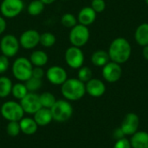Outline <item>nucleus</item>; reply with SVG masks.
<instances>
[{
  "label": "nucleus",
  "instance_id": "29",
  "mask_svg": "<svg viewBox=\"0 0 148 148\" xmlns=\"http://www.w3.org/2000/svg\"><path fill=\"white\" fill-rule=\"evenodd\" d=\"M77 78L84 83L88 82L89 80H91L93 78V72H92L91 69L89 67H87V66L81 67L78 69Z\"/></svg>",
  "mask_w": 148,
  "mask_h": 148
},
{
  "label": "nucleus",
  "instance_id": "8",
  "mask_svg": "<svg viewBox=\"0 0 148 148\" xmlns=\"http://www.w3.org/2000/svg\"><path fill=\"white\" fill-rule=\"evenodd\" d=\"M19 40L12 34L4 35L0 41V50L2 55L11 58L15 56L20 49Z\"/></svg>",
  "mask_w": 148,
  "mask_h": 148
},
{
  "label": "nucleus",
  "instance_id": "4",
  "mask_svg": "<svg viewBox=\"0 0 148 148\" xmlns=\"http://www.w3.org/2000/svg\"><path fill=\"white\" fill-rule=\"evenodd\" d=\"M53 120L62 123L68 121L73 115V107L67 100H56V103L50 108Z\"/></svg>",
  "mask_w": 148,
  "mask_h": 148
},
{
  "label": "nucleus",
  "instance_id": "14",
  "mask_svg": "<svg viewBox=\"0 0 148 148\" xmlns=\"http://www.w3.org/2000/svg\"><path fill=\"white\" fill-rule=\"evenodd\" d=\"M139 126H140L139 116L135 113H128L125 115L120 128L125 136L126 135L132 136L138 131Z\"/></svg>",
  "mask_w": 148,
  "mask_h": 148
},
{
  "label": "nucleus",
  "instance_id": "15",
  "mask_svg": "<svg viewBox=\"0 0 148 148\" xmlns=\"http://www.w3.org/2000/svg\"><path fill=\"white\" fill-rule=\"evenodd\" d=\"M86 93L92 97H101L106 92V85L105 83L97 78H92L88 82L85 83Z\"/></svg>",
  "mask_w": 148,
  "mask_h": 148
},
{
  "label": "nucleus",
  "instance_id": "18",
  "mask_svg": "<svg viewBox=\"0 0 148 148\" xmlns=\"http://www.w3.org/2000/svg\"><path fill=\"white\" fill-rule=\"evenodd\" d=\"M21 133L26 135H32L36 133L38 129V125L35 121L33 118L30 117H23L19 121Z\"/></svg>",
  "mask_w": 148,
  "mask_h": 148
},
{
  "label": "nucleus",
  "instance_id": "36",
  "mask_svg": "<svg viewBox=\"0 0 148 148\" xmlns=\"http://www.w3.org/2000/svg\"><path fill=\"white\" fill-rule=\"evenodd\" d=\"M7 27V23L5 21V18L3 16H0V35H2Z\"/></svg>",
  "mask_w": 148,
  "mask_h": 148
},
{
  "label": "nucleus",
  "instance_id": "13",
  "mask_svg": "<svg viewBox=\"0 0 148 148\" xmlns=\"http://www.w3.org/2000/svg\"><path fill=\"white\" fill-rule=\"evenodd\" d=\"M20 104L23 108V112L29 114H34L42 108L39 95L30 92H29L20 101Z\"/></svg>",
  "mask_w": 148,
  "mask_h": 148
},
{
  "label": "nucleus",
  "instance_id": "33",
  "mask_svg": "<svg viewBox=\"0 0 148 148\" xmlns=\"http://www.w3.org/2000/svg\"><path fill=\"white\" fill-rule=\"evenodd\" d=\"M10 66V62H9V58L3 55L0 56V75L4 74Z\"/></svg>",
  "mask_w": 148,
  "mask_h": 148
},
{
  "label": "nucleus",
  "instance_id": "22",
  "mask_svg": "<svg viewBox=\"0 0 148 148\" xmlns=\"http://www.w3.org/2000/svg\"><path fill=\"white\" fill-rule=\"evenodd\" d=\"M108 62H110V58L108 51L103 49H99L95 51L91 56V62L93 65L96 67H103Z\"/></svg>",
  "mask_w": 148,
  "mask_h": 148
},
{
  "label": "nucleus",
  "instance_id": "27",
  "mask_svg": "<svg viewBox=\"0 0 148 148\" xmlns=\"http://www.w3.org/2000/svg\"><path fill=\"white\" fill-rule=\"evenodd\" d=\"M56 42V36L51 32H43L40 35V44L44 48H50Z\"/></svg>",
  "mask_w": 148,
  "mask_h": 148
},
{
  "label": "nucleus",
  "instance_id": "11",
  "mask_svg": "<svg viewBox=\"0 0 148 148\" xmlns=\"http://www.w3.org/2000/svg\"><path fill=\"white\" fill-rule=\"evenodd\" d=\"M40 33L36 29H27L19 37L20 46L24 49H33L40 44Z\"/></svg>",
  "mask_w": 148,
  "mask_h": 148
},
{
  "label": "nucleus",
  "instance_id": "31",
  "mask_svg": "<svg viewBox=\"0 0 148 148\" xmlns=\"http://www.w3.org/2000/svg\"><path fill=\"white\" fill-rule=\"evenodd\" d=\"M6 132L10 137H16L21 133L19 121H9L6 126Z\"/></svg>",
  "mask_w": 148,
  "mask_h": 148
},
{
  "label": "nucleus",
  "instance_id": "19",
  "mask_svg": "<svg viewBox=\"0 0 148 148\" xmlns=\"http://www.w3.org/2000/svg\"><path fill=\"white\" fill-rule=\"evenodd\" d=\"M132 148H148V132L137 131L131 136Z\"/></svg>",
  "mask_w": 148,
  "mask_h": 148
},
{
  "label": "nucleus",
  "instance_id": "1",
  "mask_svg": "<svg viewBox=\"0 0 148 148\" xmlns=\"http://www.w3.org/2000/svg\"><path fill=\"white\" fill-rule=\"evenodd\" d=\"M108 53L110 61L121 65L130 59L132 55V46L126 38L117 37L111 42Z\"/></svg>",
  "mask_w": 148,
  "mask_h": 148
},
{
  "label": "nucleus",
  "instance_id": "2",
  "mask_svg": "<svg viewBox=\"0 0 148 148\" xmlns=\"http://www.w3.org/2000/svg\"><path fill=\"white\" fill-rule=\"evenodd\" d=\"M61 92L65 100L69 101H79L86 94L85 83L78 78H68L61 86Z\"/></svg>",
  "mask_w": 148,
  "mask_h": 148
},
{
  "label": "nucleus",
  "instance_id": "21",
  "mask_svg": "<svg viewBox=\"0 0 148 148\" xmlns=\"http://www.w3.org/2000/svg\"><path fill=\"white\" fill-rule=\"evenodd\" d=\"M29 61L34 67H43L48 63L49 56L45 51L37 49L34 50L31 53L29 56Z\"/></svg>",
  "mask_w": 148,
  "mask_h": 148
},
{
  "label": "nucleus",
  "instance_id": "28",
  "mask_svg": "<svg viewBox=\"0 0 148 148\" xmlns=\"http://www.w3.org/2000/svg\"><path fill=\"white\" fill-rule=\"evenodd\" d=\"M77 17L72 13H65L61 17V23L62 24V26L68 29H72L77 24Z\"/></svg>",
  "mask_w": 148,
  "mask_h": 148
},
{
  "label": "nucleus",
  "instance_id": "35",
  "mask_svg": "<svg viewBox=\"0 0 148 148\" xmlns=\"http://www.w3.org/2000/svg\"><path fill=\"white\" fill-rule=\"evenodd\" d=\"M31 76L35 77L36 79L42 80L43 78V76H45V72L42 69V67H33Z\"/></svg>",
  "mask_w": 148,
  "mask_h": 148
},
{
  "label": "nucleus",
  "instance_id": "12",
  "mask_svg": "<svg viewBox=\"0 0 148 148\" xmlns=\"http://www.w3.org/2000/svg\"><path fill=\"white\" fill-rule=\"evenodd\" d=\"M47 80L53 85L62 86L68 79V74L64 68L61 66H52L45 72Z\"/></svg>",
  "mask_w": 148,
  "mask_h": 148
},
{
  "label": "nucleus",
  "instance_id": "23",
  "mask_svg": "<svg viewBox=\"0 0 148 148\" xmlns=\"http://www.w3.org/2000/svg\"><path fill=\"white\" fill-rule=\"evenodd\" d=\"M13 83L7 76H0V98H5L11 94Z\"/></svg>",
  "mask_w": 148,
  "mask_h": 148
},
{
  "label": "nucleus",
  "instance_id": "26",
  "mask_svg": "<svg viewBox=\"0 0 148 148\" xmlns=\"http://www.w3.org/2000/svg\"><path fill=\"white\" fill-rule=\"evenodd\" d=\"M28 93L29 92H28V89H27L25 84L21 82H17L12 86L11 95L14 96V98H16L19 101H21Z\"/></svg>",
  "mask_w": 148,
  "mask_h": 148
},
{
  "label": "nucleus",
  "instance_id": "37",
  "mask_svg": "<svg viewBox=\"0 0 148 148\" xmlns=\"http://www.w3.org/2000/svg\"><path fill=\"white\" fill-rule=\"evenodd\" d=\"M143 49H142V56H143V57L148 61V45L147 46H144V47H142Z\"/></svg>",
  "mask_w": 148,
  "mask_h": 148
},
{
  "label": "nucleus",
  "instance_id": "6",
  "mask_svg": "<svg viewBox=\"0 0 148 148\" xmlns=\"http://www.w3.org/2000/svg\"><path fill=\"white\" fill-rule=\"evenodd\" d=\"M90 37V31L88 26L77 23L72 29H70L69 39L72 46L82 48L85 46Z\"/></svg>",
  "mask_w": 148,
  "mask_h": 148
},
{
  "label": "nucleus",
  "instance_id": "38",
  "mask_svg": "<svg viewBox=\"0 0 148 148\" xmlns=\"http://www.w3.org/2000/svg\"><path fill=\"white\" fill-rule=\"evenodd\" d=\"M40 1L42 2L45 5H47V4H51V3H55L56 0H40Z\"/></svg>",
  "mask_w": 148,
  "mask_h": 148
},
{
  "label": "nucleus",
  "instance_id": "3",
  "mask_svg": "<svg viewBox=\"0 0 148 148\" xmlns=\"http://www.w3.org/2000/svg\"><path fill=\"white\" fill-rule=\"evenodd\" d=\"M33 65L29 59L26 57L16 58L11 67V71L13 76L19 82H24L31 77Z\"/></svg>",
  "mask_w": 148,
  "mask_h": 148
},
{
  "label": "nucleus",
  "instance_id": "30",
  "mask_svg": "<svg viewBox=\"0 0 148 148\" xmlns=\"http://www.w3.org/2000/svg\"><path fill=\"white\" fill-rule=\"evenodd\" d=\"M24 84L28 89V92L30 93H36L37 90H39L42 85V82L40 79H36L35 77H30L26 82H24Z\"/></svg>",
  "mask_w": 148,
  "mask_h": 148
},
{
  "label": "nucleus",
  "instance_id": "16",
  "mask_svg": "<svg viewBox=\"0 0 148 148\" xmlns=\"http://www.w3.org/2000/svg\"><path fill=\"white\" fill-rule=\"evenodd\" d=\"M96 16L97 13L90 6H85L79 11L77 16V21L80 24L89 26L95 23Z\"/></svg>",
  "mask_w": 148,
  "mask_h": 148
},
{
  "label": "nucleus",
  "instance_id": "20",
  "mask_svg": "<svg viewBox=\"0 0 148 148\" xmlns=\"http://www.w3.org/2000/svg\"><path fill=\"white\" fill-rule=\"evenodd\" d=\"M135 42L141 47L148 45V23L140 24L134 32Z\"/></svg>",
  "mask_w": 148,
  "mask_h": 148
},
{
  "label": "nucleus",
  "instance_id": "24",
  "mask_svg": "<svg viewBox=\"0 0 148 148\" xmlns=\"http://www.w3.org/2000/svg\"><path fill=\"white\" fill-rule=\"evenodd\" d=\"M44 7H45V4L40 0H33L29 3L27 10L30 16H37L40 14H42V12L44 10Z\"/></svg>",
  "mask_w": 148,
  "mask_h": 148
},
{
  "label": "nucleus",
  "instance_id": "25",
  "mask_svg": "<svg viewBox=\"0 0 148 148\" xmlns=\"http://www.w3.org/2000/svg\"><path fill=\"white\" fill-rule=\"evenodd\" d=\"M39 98H40V102H41L42 108H45L50 109L56 101V96L50 92L42 93L39 95Z\"/></svg>",
  "mask_w": 148,
  "mask_h": 148
},
{
  "label": "nucleus",
  "instance_id": "7",
  "mask_svg": "<svg viewBox=\"0 0 148 148\" xmlns=\"http://www.w3.org/2000/svg\"><path fill=\"white\" fill-rule=\"evenodd\" d=\"M24 9L23 0H3L0 4V12L4 18H14L19 16Z\"/></svg>",
  "mask_w": 148,
  "mask_h": 148
},
{
  "label": "nucleus",
  "instance_id": "10",
  "mask_svg": "<svg viewBox=\"0 0 148 148\" xmlns=\"http://www.w3.org/2000/svg\"><path fill=\"white\" fill-rule=\"evenodd\" d=\"M101 74L103 79L106 82L109 83H114L118 82L122 76L121 65L110 61L105 66L102 67Z\"/></svg>",
  "mask_w": 148,
  "mask_h": 148
},
{
  "label": "nucleus",
  "instance_id": "17",
  "mask_svg": "<svg viewBox=\"0 0 148 148\" xmlns=\"http://www.w3.org/2000/svg\"><path fill=\"white\" fill-rule=\"evenodd\" d=\"M34 120L38 125V127H45L51 123L53 121V116L49 108H41L34 114Z\"/></svg>",
  "mask_w": 148,
  "mask_h": 148
},
{
  "label": "nucleus",
  "instance_id": "39",
  "mask_svg": "<svg viewBox=\"0 0 148 148\" xmlns=\"http://www.w3.org/2000/svg\"><path fill=\"white\" fill-rule=\"evenodd\" d=\"M145 2H146V3H147V5L148 6V0H145Z\"/></svg>",
  "mask_w": 148,
  "mask_h": 148
},
{
  "label": "nucleus",
  "instance_id": "32",
  "mask_svg": "<svg viewBox=\"0 0 148 148\" xmlns=\"http://www.w3.org/2000/svg\"><path fill=\"white\" fill-rule=\"evenodd\" d=\"M107 6L105 0H91V5L90 7L96 12V13H101L105 10Z\"/></svg>",
  "mask_w": 148,
  "mask_h": 148
},
{
  "label": "nucleus",
  "instance_id": "9",
  "mask_svg": "<svg viewBox=\"0 0 148 148\" xmlns=\"http://www.w3.org/2000/svg\"><path fill=\"white\" fill-rule=\"evenodd\" d=\"M64 57L67 65L73 69H79L82 67L85 60L84 53L82 49L72 45L66 49Z\"/></svg>",
  "mask_w": 148,
  "mask_h": 148
},
{
  "label": "nucleus",
  "instance_id": "5",
  "mask_svg": "<svg viewBox=\"0 0 148 148\" xmlns=\"http://www.w3.org/2000/svg\"><path fill=\"white\" fill-rule=\"evenodd\" d=\"M0 113L3 118L8 121H19L24 115L20 102L14 101H5L0 108Z\"/></svg>",
  "mask_w": 148,
  "mask_h": 148
},
{
  "label": "nucleus",
  "instance_id": "34",
  "mask_svg": "<svg viewBox=\"0 0 148 148\" xmlns=\"http://www.w3.org/2000/svg\"><path fill=\"white\" fill-rule=\"evenodd\" d=\"M114 148H132V146L130 140L123 137L117 140V141L114 146Z\"/></svg>",
  "mask_w": 148,
  "mask_h": 148
}]
</instances>
